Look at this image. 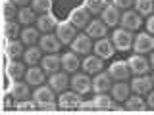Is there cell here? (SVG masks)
Returning a JSON list of instances; mask_svg holds the SVG:
<instances>
[{"mask_svg":"<svg viewBox=\"0 0 154 115\" xmlns=\"http://www.w3.org/2000/svg\"><path fill=\"white\" fill-rule=\"evenodd\" d=\"M46 71L42 67H37V65H29V69L25 71V81L31 86H38V84H45V79H46Z\"/></svg>","mask_w":154,"mask_h":115,"instance_id":"obj_19","label":"cell"},{"mask_svg":"<svg viewBox=\"0 0 154 115\" xmlns=\"http://www.w3.org/2000/svg\"><path fill=\"white\" fill-rule=\"evenodd\" d=\"M79 109H81V111H91V109H96V105H94V100H93V102H81Z\"/></svg>","mask_w":154,"mask_h":115,"instance_id":"obj_42","label":"cell"},{"mask_svg":"<svg viewBox=\"0 0 154 115\" xmlns=\"http://www.w3.org/2000/svg\"><path fill=\"white\" fill-rule=\"evenodd\" d=\"M127 63L129 69H131V75H144L150 69V60H146L144 54H133L127 60Z\"/></svg>","mask_w":154,"mask_h":115,"instance_id":"obj_7","label":"cell"},{"mask_svg":"<svg viewBox=\"0 0 154 115\" xmlns=\"http://www.w3.org/2000/svg\"><path fill=\"white\" fill-rule=\"evenodd\" d=\"M146 31L150 33V35H154V13L148 16V19H146Z\"/></svg>","mask_w":154,"mask_h":115,"instance_id":"obj_43","label":"cell"},{"mask_svg":"<svg viewBox=\"0 0 154 115\" xmlns=\"http://www.w3.org/2000/svg\"><path fill=\"white\" fill-rule=\"evenodd\" d=\"M152 77H148L146 73L144 75H135L133 77V81H131V92H135V94H148L152 90Z\"/></svg>","mask_w":154,"mask_h":115,"instance_id":"obj_8","label":"cell"},{"mask_svg":"<svg viewBox=\"0 0 154 115\" xmlns=\"http://www.w3.org/2000/svg\"><path fill=\"white\" fill-rule=\"evenodd\" d=\"M146 105L150 109H154V92L150 90V92H148V98H146Z\"/></svg>","mask_w":154,"mask_h":115,"instance_id":"obj_44","label":"cell"},{"mask_svg":"<svg viewBox=\"0 0 154 115\" xmlns=\"http://www.w3.org/2000/svg\"><path fill=\"white\" fill-rule=\"evenodd\" d=\"M85 31L91 38H102L108 33V25H106L102 19H91L89 25L85 27Z\"/></svg>","mask_w":154,"mask_h":115,"instance_id":"obj_18","label":"cell"},{"mask_svg":"<svg viewBox=\"0 0 154 115\" xmlns=\"http://www.w3.org/2000/svg\"><path fill=\"white\" fill-rule=\"evenodd\" d=\"M35 109H38V104L35 102V100H19V102L16 104V111L19 113H29V111H35Z\"/></svg>","mask_w":154,"mask_h":115,"instance_id":"obj_37","label":"cell"},{"mask_svg":"<svg viewBox=\"0 0 154 115\" xmlns=\"http://www.w3.org/2000/svg\"><path fill=\"white\" fill-rule=\"evenodd\" d=\"M93 40H91V37L87 35V33H77L75 38L71 40V50L75 52V54L79 56H89L91 50H93Z\"/></svg>","mask_w":154,"mask_h":115,"instance_id":"obj_3","label":"cell"},{"mask_svg":"<svg viewBox=\"0 0 154 115\" xmlns=\"http://www.w3.org/2000/svg\"><path fill=\"white\" fill-rule=\"evenodd\" d=\"M25 65H23V61H17V60H10L8 65H6V75L10 79H21V77H25Z\"/></svg>","mask_w":154,"mask_h":115,"instance_id":"obj_27","label":"cell"},{"mask_svg":"<svg viewBox=\"0 0 154 115\" xmlns=\"http://www.w3.org/2000/svg\"><path fill=\"white\" fill-rule=\"evenodd\" d=\"M17 35H21L19 23H16V21H4V37H6L8 40H16Z\"/></svg>","mask_w":154,"mask_h":115,"instance_id":"obj_36","label":"cell"},{"mask_svg":"<svg viewBox=\"0 0 154 115\" xmlns=\"http://www.w3.org/2000/svg\"><path fill=\"white\" fill-rule=\"evenodd\" d=\"M23 42L21 40H8V44H6V56H8V60H17L19 56H23Z\"/></svg>","mask_w":154,"mask_h":115,"instance_id":"obj_30","label":"cell"},{"mask_svg":"<svg viewBox=\"0 0 154 115\" xmlns=\"http://www.w3.org/2000/svg\"><path fill=\"white\" fill-rule=\"evenodd\" d=\"M48 84H50L56 92H64L67 86H69V77H67V73L56 71V73H50V77H48Z\"/></svg>","mask_w":154,"mask_h":115,"instance_id":"obj_22","label":"cell"},{"mask_svg":"<svg viewBox=\"0 0 154 115\" xmlns=\"http://www.w3.org/2000/svg\"><path fill=\"white\" fill-rule=\"evenodd\" d=\"M37 40H41V35H38V29H35L33 25H29L25 29H21V42L25 46H33Z\"/></svg>","mask_w":154,"mask_h":115,"instance_id":"obj_29","label":"cell"},{"mask_svg":"<svg viewBox=\"0 0 154 115\" xmlns=\"http://www.w3.org/2000/svg\"><path fill=\"white\" fill-rule=\"evenodd\" d=\"M83 6L89 10L91 16H96V13H102V10L108 6L106 0H83Z\"/></svg>","mask_w":154,"mask_h":115,"instance_id":"obj_35","label":"cell"},{"mask_svg":"<svg viewBox=\"0 0 154 115\" xmlns=\"http://www.w3.org/2000/svg\"><path fill=\"white\" fill-rule=\"evenodd\" d=\"M16 2V6H19V8H25V6H29V4L33 2V0H14Z\"/></svg>","mask_w":154,"mask_h":115,"instance_id":"obj_45","label":"cell"},{"mask_svg":"<svg viewBox=\"0 0 154 115\" xmlns=\"http://www.w3.org/2000/svg\"><path fill=\"white\" fill-rule=\"evenodd\" d=\"M41 60H42V48L41 46L33 44L23 52V61L27 65H37V63H41Z\"/></svg>","mask_w":154,"mask_h":115,"instance_id":"obj_26","label":"cell"},{"mask_svg":"<svg viewBox=\"0 0 154 115\" xmlns=\"http://www.w3.org/2000/svg\"><path fill=\"white\" fill-rule=\"evenodd\" d=\"M112 4H114L116 8H119V10H123V12H125V10H129L135 4V0H114Z\"/></svg>","mask_w":154,"mask_h":115,"instance_id":"obj_39","label":"cell"},{"mask_svg":"<svg viewBox=\"0 0 154 115\" xmlns=\"http://www.w3.org/2000/svg\"><path fill=\"white\" fill-rule=\"evenodd\" d=\"M125 109H129V111H143V109H146V102L141 98V94H133L125 100Z\"/></svg>","mask_w":154,"mask_h":115,"instance_id":"obj_32","label":"cell"},{"mask_svg":"<svg viewBox=\"0 0 154 115\" xmlns=\"http://www.w3.org/2000/svg\"><path fill=\"white\" fill-rule=\"evenodd\" d=\"M79 65H81L79 54H75L73 50L66 52V54L62 56V69H64L66 73H75V71L79 69Z\"/></svg>","mask_w":154,"mask_h":115,"instance_id":"obj_21","label":"cell"},{"mask_svg":"<svg viewBox=\"0 0 154 115\" xmlns=\"http://www.w3.org/2000/svg\"><path fill=\"white\" fill-rule=\"evenodd\" d=\"M150 67H154V50L150 52Z\"/></svg>","mask_w":154,"mask_h":115,"instance_id":"obj_46","label":"cell"},{"mask_svg":"<svg viewBox=\"0 0 154 115\" xmlns=\"http://www.w3.org/2000/svg\"><path fill=\"white\" fill-rule=\"evenodd\" d=\"M119 17H122L119 8H116L114 4H108V6L102 10V13H100V19H102V21H104L108 27L118 25V23H119Z\"/></svg>","mask_w":154,"mask_h":115,"instance_id":"obj_23","label":"cell"},{"mask_svg":"<svg viewBox=\"0 0 154 115\" xmlns=\"http://www.w3.org/2000/svg\"><path fill=\"white\" fill-rule=\"evenodd\" d=\"M19 10H16V2L14 0H2V16L4 21H14Z\"/></svg>","mask_w":154,"mask_h":115,"instance_id":"obj_33","label":"cell"},{"mask_svg":"<svg viewBox=\"0 0 154 115\" xmlns=\"http://www.w3.org/2000/svg\"><path fill=\"white\" fill-rule=\"evenodd\" d=\"M54 92L56 90L52 88L50 84H38L35 90H33V100L38 104V105H42V104H48V102H54Z\"/></svg>","mask_w":154,"mask_h":115,"instance_id":"obj_14","label":"cell"},{"mask_svg":"<svg viewBox=\"0 0 154 115\" xmlns=\"http://www.w3.org/2000/svg\"><path fill=\"white\" fill-rule=\"evenodd\" d=\"M56 27H58V21H56V17L52 16L50 12H48V13H42V16L37 17V29H38V31L52 33V31H56Z\"/></svg>","mask_w":154,"mask_h":115,"instance_id":"obj_24","label":"cell"},{"mask_svg":"<svg viewBox=\"0 0 154 115\" xmlns=\"http://www.w3.org/2000/svg\"><path fill=\"white\" fill-rule=\"evenodd\" d=\"M110 92H112L116 102H125L131 96V86L125 83V81H116L112 84V88H110Z\"/></svg>","mask_w":154,"mask_h":115,"instance_id":"obj_20","label":"cell"},{"mask_svg":"<svg viewBox=\"0 0 154 115\" xmlns=\"http://www.w3.org/2000/svg\"><path fill=\"white\" fill-rule=\"evenodd\" d=\"M35 13H37V12H35L33 8H29V6H25V8H19V12H17V21L21 23V25L29 27V25H33V23L37 21Z\"/></svg>","mask_w":154,"mask_h":115,"instance_id":"obj_31","label":"cell"},{"mask_svg":"<svg viewBox=\"0 0 154 115\" xmlns=\"http://www.w3.org/2000/svg\"><path fill=\"white\" fill-rule=\"evenodd\" d=\"M93 50H94V54H96V56H100L102 60H108V58H112V56H114L116 46H114L112 38L102 37V38H96V42H94Z\"/></svg>","mask_w":154,"mask_h":115,"instance_id":"obj_10","label":"cell"},{"mask_svg":"<svg viewBox=\"0 0 154 115\" xmlns=\"http://www.w3.org/2000/svg\"><path fill=\"white\" fill-rule=\"evenodd\" d=\"M69 86L75 90V92H79L81 96H83L87 92H91V88H93V81H91L89 73H77V71H75V75L69 79Z\"/></svg>","mask_w":154,"mask_h":115,"instance_id":"obj_5","label":"cell"},{"mask_svg":"<svg viewBox=\"0 0 154 115\" xmlns=\"http://www.w3.org/2000/svg\"><path fill=\"white\" fill-rule=\"evenodd\" d=\"M8 92L12 94L14 98H16V102H19V100H25V98H29V94H31V84H29L27 81L12 79Z\"/></svg>","mask_w":154,"mask_h":115,"instance_id":"obj_9","label":"cell"},{"mask_svg":"<svg viewBox=\"0 0 154 115\" xmlns=\"http://www.w3.org/2000/svg\"><path fill=\"white\" fill-rule=\"evenodd\" d=\"M81 94L79 92H62L60 94V98H58V105H60V109H79V105H81Z\"/></svg>","mask_w":154,"mask_h":115,"instance_id":"obj_11","label":"cell"},{"mask_svg":"<svg viewBox=\"0 0 154 115\" xmlns=\"http://www.w3.org/2000/svg\"><path fill=\"white\" fill-rule=\"evenodd\" d=\"M94 105L96 109H116V100L114 96H108L106 92H98L94 96Z\"/></svg>","mask_w":154,"mask_h":115,"instance_id":"obj_28","label":"cell"},{"mask_svg":"<svg viewBox=\"0 0 154 115\" xmlns=\"http://www.w3.org/2000/svg\"><path fill=\"white\" fill-rule=\"evenodd\" d=\"M112 75H110V71L108 73H104V71H100V73H96V77L93 79V90L96 94L98 92H108L110 88H112Z\"/></svg>","mask_w":154,"mask_h":115,"instance_id":"obj_17","label":"cell"},{"mask_svg":"<svg viewBox=\"0 0 154 115\" xmlns=\"http://www.w3.org/2000/svg\"><path fill=\"white\" fill-rule=\"evenodd\" d=\"M133 35H131V31H127V29H116V31L112 33V42H114V46H116V50H129V48H133Z\"/></svg>","mask_w":154,"mask_h":115,"instance_id":"obj_2","label":"cell"},{"mask_svg":"<svg viewBox=\"0 0 154 115\" xmlns=\"http://www.w3.org/2000/svg\"><path fill=\"white\" fill-rule=\"evenodd\" d=\"M38 46H41L42 52H46V54H56V52L60 50L62 42H60V38L56 37V33H45V35L41 37V40H38Z\"/></svg>","mask_w":154,"mask_h":115,"instance_id":"obj_13","label":"cell"},{"mask_svg":"<svg viewBox=\"0 0 154 115\" xmlns=\"http://www.w3.org/2000/svg\"><path fill=\"white\" fill-rule=\"evenodd\" d=\"M38 109H41V111H56V109H60V105H58L56 102H48V104L38 105Z\"/></svg>","mask_w":154,"mask_h":115,"instance_id":"obj_40","label":"cell"},{"mask_svg":"<svg viewBox=\"0 0 154 115\" xmlns=\"http://www.w3.org/2000/svg\"><path fill=\"white\" fill-rule=\"evenodd\" d=\"M133 50L135 54H148V52L154 50V35L150 33H139V35H135L133 38Z\"/></svg>","mask_w":154,"mask_h":115,"instance_id":"obj_1","label":"cell"},{"mask_svg":"<svg viewBox=\"0 0 154 115\" xmlns=\"http://www.w3.org/2000/svg\"><path fill=\"white\" fill-rule=\"evenodd\" d=\"M119 23H122L123 29H127V31H139L143 25V16H139L137 10H125L122 13V17H119Z\"/></svg>","mask_w":154,"mask_h":115,"instance_id":"obj_4","label":"cell"},{"mask_svg":"<svg viewBox=\"0 0 154 115\" xmlns=\"http://www.w3.org/2000/svg\"><path fill=\"white\" fill-rule=\"evenodd\" d=\"M110 75H112L114 81H127L129 77H131V69H129V63L123 60L119 61H114L112 65H110Z\"/></svg>","mask_w":154,"mask_h":115,"instance_id":"obj_16","label":"cell"},{"mask_svg":"<svg viewBox=\"0 0 154 115\" xmlns=\"http://www.w3.org/2000/svg\"><path fill=\"white\" fill-rule=\"evenodd\" d=\"M14 102H16V98H14V96L10 94V92H6V94H4V109H12Z\"/></svg>","mask_w":154,"mask_h":115,"instance_id":"obj_41","label":"cell"},{"mask_svg":"<svg viewBox=\"0 0 154 115\" xmlns=\"http://www.w3.org/2000/svg\"><path fill=\"white\" fill-rule=\"evenodd\" d=\"M41 67L46 71V73H56V71L62 67V56H58V54H46L41 60Z\"/></svg>","mask_w":154,"mask_h":115,"instance_id":"obj_25","label":"cell"},{"mask_svg":"<svg viewBox=\"0 0 154 115\" xmlns=\"http://www.w3.org/2000/svg\"><path fill=\"white\" fill-rule=\"evenodd\" d=\"M152 83H154V75H152Z\"/></svg>","mask_w":154,"mask_h":115,"instance_id":"obj_47","label":"cell"},{"mask_svg":"<svg viewBox=\"0 0 154 115\" xmlns=\"http://www.w3.org/2000/svg\"><path fill=\"white\" fill-rule=\"evenodd\" d=\"M77 35V27L73 25V23L67 19V21H60L56 27V37L60 38L62 44H71V40L75 38Z\"/></svg>","mask_w":154,"mask_h":115,"instance_id":"obj_6","label":"cell"},{"mask_svg":"<svg viewBox=\"0 0 154 115\" xmlns=\"http://www.w3.org/2000/svg\"><path fill=\"white\" fill-rule=\"evenodd\" d=\"M81 67H83V71L85 73H89V75H96V73H100L102 71V67H104V60L100 56H85V60L81 61Z\"/></svg>","mask_w":154,"mask_h":115,"instance_id":"obj_15","label":"cell"},{"mask_svg":"<svg viewBox=\"0 0 154 115\" xmlns=\"http://www.w3.org/2000/svg\"><path fill=\"white\" fill-rule=\"evenodd\" d=\"M69 21L73 23L77 29H85L87 25H89V21H91L89 10H87L85 6H77V8H73V10L69 12Z\"/></svg>","mask_w":154,"mask_h":115,"instance_id":"obj_12","label":"cell"},{"mask_svg":"<svg viewBox=\"0 0 154 115\" xmlns=\"http://www.w3.org/2000/svg\"><path fill=\"white\" fill-rule=\"evenodd\" d=\"M135 10L139 16H152L154 13V0H135Z\"/></svg>","mask_w":154,"mask_h":115,"instance_id":"obj_34","label":"cell"},{"mask_svg":"<svg viewBox=\"0 0 154 115\" xmlns=\"http://www.w3.org/2000/svg\"><path fill=\"white\" fill-rule=\"evenodd\" d=\"M31 8L35 10L37 13H48L52 8V0H33Z\"/></svg>","mask_w":154,"mask_h":115,"instance_id":"obj_38","label":"cell"}]
</instances>
